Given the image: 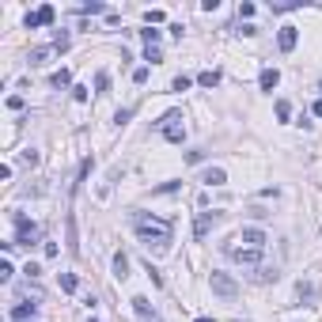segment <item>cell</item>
Wrapping results in <instances>:
<instances>
[{
    "instance_id": "cell-1",
    "label": "cell",
    "mask_w": 322,
    "mask_h": 322,
    "mask_svg": "<svg viewBox=\"0 0 322 322\" xmlns=\"http://www.w3.org/2000/svg\"><path fill=\"white\" fill-rule=\"evenodd\" d=\"M133 231L144 246H155V250H167L171 243V220H155L148 212H133Z\"/></svg>"
},
{
    "instance_id": "cell-2",
    "label": "cell",
    "mask_w": 322,
    "mask_h": 322,
    "mask_svg": "<svg viewBox=\"0 0 322 322\" xmlns=\"http://www.w3.org/2000/svg\"><path fill=\"white\" fill-rule=\"evenodd\" d=\"M159 129H163V136H167L171 144H182V140H186V125H182V110H171V114H163V118H159Z\"/></svg>"
},
{
    "instance_id": "cell-3",
    "label": "cell",
    "mask_w": 322,
    "mask_h": 322,
    "mask_svg": "<svg viewBox=\"0 0 322 322\" xmlns=\"http://www.w3.org/2000/svg\"><path fill=\"white\" fill-rule=\"evenodd\" d=\"M12 220H16V243L31 246V243H38V239H42V228H38V224H31L23 212H16Z\"/></svg>"
},
{
    "instance_id": "cell-4",
    "label": "cell",
    "mask_w": 322,
    "mask_h": 322,
    "mask_svg": "<svg viewBox=\"0 0 322 322\" xmlns=\"http://www.w3.org/2000/svg\"><path fill=\"white\" fill-rule=\"evenodd\" d=\"M209 284H212V292H216L220 299H235V296H239L235 277H228V273H212V277H209Z\"/></svg>"
},
{
    "instance_id": "cell-5",
    "label": "cell",
    "mask_w": 322,
    "mask_h": 322,
    "mask_svg": "<svg viewBox=\"0 0 322 322\" xmlns=\"http://www.w3.org/2000/svg\"><path fill=\"white\" fill-rule=\"evenodd\" d=\"M220 220H224V212H197V220H194V239H205Z\"/></svg>"
},
{
    "instance_id": "cell-6",
    "label": "cell",
    "mask_w": 322,
    "mask_h": 322,
    "mask_svg": "<svg viewBox=\"0 0 322 322\" xmlns=\"http://www.w3.org/2000/svg\"><path fill=\"white\" fill-rule=\"evenodd\" d=\"M53 19H57V8H53V4H42L38 12H31V16H27V31H38V27H50Z\"/></svg>"
},
{
    "instance_id": "cell-7",
    "label": "cell",
    "mask_w": 322,
    "mask_h": 322,
    "mask_svg": "<svg viewBox=\"0 0 322 322\" xmlns=\"http://www.w3.org/2000/svg\"><path fill=\"white\" fill-rule=\"evenodd\" d=\"M228 254L235 258L239 265H258L262 262V250H254V246H228Z\"/></svg>"
},
{
    "instance_id": "cell-8",
    "label": "cell",
    "mask_w": 322,
    "mask_h": 322,
    "mask_svg": "<svg viewBox=\"0 0 322 322\" xmlns=\"http://www.w3.org/2000/svg\"><path fill=\"white\" fill-rule=\"evenodd\" d=\"M296 42H299V27L284 23V27H280V34H277V46H280L284 53H292V50H296Z\"/></svg>"
},
{
    "instance_id": "cell-9",
    "label": "cell",
    "mask_w": 322,
    "mask_h": 322,
    "mask_svg": "<svg viewBox=\"0 0 322 322\" xmlns=\"http://www.w3.org/2000/svg\"><path fill=\"white\" fill-rule=\"evenodd\" d=\"M235 243H246V246H254V250H262V246H265V231L262 228H243Z\"/></svg>"
},
{
    "instance_id": "cell-10",
    "label": "cell",
    "mask_w": 322,
    "mask_h": 322,
    "mask_svg": "<svg viewBox=\"0 0 322 322\" xmlns=\"http://www.w3.org/2000/svg\"><path fill=\"white\" fill-rule=\"evenodd\" d=\"M38 314V303H16L12 307V318L16 322H27V318H34Z\"/></svg>"
},
{
    "instance_id": "cell-11",
    "label": "cell",
    "mask_w": 322,
    "mask_h": 322,
    "mask_svg": "<svg viewBox=\"0 0 322 322\" xmlns=\"http://www.w3.org/2000/svg\"><path fill=\"white\" fill-rule=\"evenodd\" d=\"M258 84H262V91H273V87L280 84V72H277V68H262V76H258Z\"/></svg>"
},
{
    "instance_id": "cell-12",
    "label": "cell",
    "mask_w": 322,
    "mask_h": 322,
    "mask_svg": "<svg viewBox=\"0 0 322 322\" xmlns=\"http://www.w3.org/2000/svg\"><path fill=\"white\" fill-rule=\"evenodd\" d=\"M133 311H136V318H155V311H152V303H148L144 296H133Z\"/></svg>"
},
{
    "instance_id": "cell-13",
    "label": "cell",
    "mask_w": 322,
    "mask_h": 322,
    "mask_svg": "<svg viewBox=\"0 0 322 322\" xmlns=\"http://www.w3.org/2000/svg\"><path fill=\"white\" fill-rule=\"evenodd\" d=\"M201 182H205V186H224V182H228V175H224L220 167H209V171L201 175Z\"/></svg>"
},
{
    "instance_id": "cell-14",
    "label": "cell",
    "mask_w": 322,
    "mask_h": 322,
    "mask_svg": "<svg viewBox=\"0 0 322 322\" xmlns=\"http://www.w3.org/2000/svg\"><path fill=\"white\" fill-rule=\"evenodd\" d=\"M114 277H118V280H125V277H129V258L121 254V250L114 254Z\"/></svg>"
},
{
    "instance_id": "cell-15",
    "label": "cell",
    "mask_w": 322,
    "mask_h": 322,
    "mask_svg": "<svg viewBox=\"0 0 322 322\" xmlns=\"http://www.w3.org/2000/svg\"><path fill=\"white\" fill-rule=\"evenodd\" d=\"M197 84H201V87H216V84H220V72H216V68H205L201 76H197Z\"/></svg>"
},
{
    "instance_id": "cell-16",
    "label": "cell",
    "mask_w": 322,
    "mask_h": 322,
    "mask_svg": "<svg viewBox=\"0 0 322 322\" xmlns=\"http://www.w3.org/2000/svg\"><path fill=\"white\" fill-rule=\"evenodd\" d=\"M76 288H80L76 273H61V292H76Z\"/></svg>"
},
{
    "instance_id": "cell-17",
    "label": "cell",
    "mask_w": 322,
    "mask_h": 322,
    "mask_svg": "<svg viewBox=\"0 0 322 322\" xmlns=\"http://www.w3.org/2000/svg\"><path fill=\"white\" fill-rule=\"evenodd\" d=\"M46 57H50V46H34L27 61H31V65H46Z\"/></svg>"
},
{
    "instance_id": "cell-18",
    "label": "cell",
    "mask_w": 322,
    "mask_h": 322,
    "mask_svg": "<svg viewBox=\"0 0 322 322\" xmlns=\"http://www.w3.org/2000/svg\"><path fill=\"white\" fill-rule=\"evenodd\" d=\"M68 250H72V254H80V239H76V220H72V216H68Z\"/></svg>"
},
{
    "instance_id": "cell-19",
    "label": "cell",
    "mask_w": 322,
    "mask_h": 322,
    "mask_svg": "<svg viewBox=\"0 0 322 322\" xmlns=\"http://www.w3.org/2000/svg\"><path fill=\"white\" fill-rule=\"evenodd\" d=\"M50 84H53V87H68V84H72V72H68V68H61V72H53Z\"/></svg>"
},
{
    "instance_id": "cell-20",
    "label": "cell",
    "mask_w": 322,
    "mask_h": 322,
    "mask_svg": "<svg viewBox=\"0 0 322 322\" xmlns=\"http://www.w3.org/2000/svg\"><path fill=\"white\" fill-rule=\"evenodd\" d=\"M277 118H280V121L292 118V102H288V99H277Z\"/></svg>"
},
{
    "instance_id": "cell-21",
    "label": "cell",
    "mask_w": 322,
    "mask_h": 322,
    "mask_svg": "<svg viewBox=\"0 0 322 322\" xmlns=\"http://www.w3.org/2000/svg\"><path fill=\"white\" fill-rule=\"evenodd\" d=\"M292 8H303V0H277L273 12H292Z\"/></svg>"
},
{
    "instance_id": "cell-22",
    "label": "cell",
    "mask_w": 322,
    "mask_h": 322,
    "mask_svg": "<svg viewBox=\"0 0 322 322\" xmlns=\"http://www.w3.org/2000/svg\"><path fill=\"white\" fill-rule=\"evenodd\" d=\"M106 87H110V72H99V76H95V91L106 95Z\"/></svg>"
},
{
    "instance_id": "cell-23",
    "label": "cell",
    "mask_w": 322,
    "mask_h": 322,
    "mask_svg": "<svg viewBox=\"0 0 322 322\" xmlns=\"http://www.w3.org/2000/svg\"><path fill=\"white\" fill-rule=\"evenodd\" d=\"M178 186H182V182H178V178H171V182H163V186H155L152 194H175Z\"/></svg>"
},
{
    "instance_id": "cell-24",
    "label": "cell",
    "mask_w": 322,
    "mask_h": 322,
    "mask_svg": "<svg viewBox=\"0 0 322 322\" xmlns=\"http://www.w3.org/2000/svg\"><path fill=\"white\" fill-rule=\"evenodd\" d=\"M140 38H144V46H155V42H159V31H152V27H144V31H140Z\"/></svg>"
},
{
    "instance_id": "cell-25",
    "label": "cell",
    "mask_w": 322,
    "mask_h": 322,
    "mask_svg": "<svg viewBox=\"0 0 322 322\" xmlns=\"http://www.w3.org/2000/svg\"><path fill=\"white\" fill-rule=\"evenodd\" d=\"M144 269H148V277H152V284H155V288H163V277H159V269H155L152 262H144Z\"/></svg>"
},
{
    "instance_id": "cell-26",
    "label": "cell",
    "mask_w": 322,
    "mask_h": 322,
    "mask_svg": "<svg viewBox=\"0 0 322 322\" xmlns=\"http://www.w3.org/2000/svg\"><path fill=\"white\" fill-rule=\"evenodd\" d=\"M190 84H194V80H190V76H175V84H171V91H186Z\"/></svg>"
},
{
    "instance_id": "cell-27",
    "label": "cell",
    "mask_w": 322,
    "mask_h": 322,
    "mask_svg": "<svg viewBox=\"0 0 322 322\" xmlns=\"http://www.w3.org/2000/svg\"><path fill=\"white\" fill-rule=\"evenodd\" d=\"M129 118H133V106H125V110H118V114H114V125H125Z\"/></svg>"
},
{
    "instance_id": "cell-28",
    "label": "cell",
    "mask_w": 322,
    "mask_h": 322,
    "mask_svg": "<svg viewBox=\"0 0 322 322\" xmlns=\"http://www.w3.org/2000/svg\"><path fill=\"white\" fill-rule=\"evenodd\" d=\"M144 19H148V27H152V23H163V12H159V8H148Z\"/></svg>"
},
{
    "instance_id": "cell-29",
    "label": "cell",
    "mask_w": 322,
    "mask_h": 322,
    "mask_svg": "<svg viewBox=\"0 0 322 322\" xmlns=\"http://www.w3.org/2000/svg\"><path fill=\"white\" fill-rule=\"evenodd\" d=\"M12 273H16V269H12V262H0V280H4V284L12 280Z\"/></svg>"
},
{
    "instance_id": "cell-30",
    "label": "cell",
    "mask_w": 322,
    "mask_h": 322,
    "mask_svg": "<svg viewBox=\"0 0 322 322\" xmlns=\"http://www.w3.org/2000/svg\"><path fill=\"white\" fill-rule=\"evenodd\" d=\"M144 61H152V65H155V61H159V46H144Z\"/></svg>"
},
{
    "instance_id": "cell-31",
    "label": "cell",
    "mask_w": 322,
    "mask_h": 322,
    "mask_svg": "<svg viewBox=\"0 0 322 322\" xmlns=\"http://www.w3.org/2000/svg\"><path fill=\"white\" fill-rule=\"evenodd\" d=\"M72 99H76V102H87V87L76 84V87H72Z\"/></svg>"
},
{
    "instance_id": "cell-32",
    "label": "cell",
    "mask_w": 322,
    "mask_h": 322,
    "mask_svg": "<svg viewBox=\"0 0 322 322\" xmlns=\"http://www.w3.org/2000/svg\"><path fill=\"white\" fill-rule=\"evenodd\" d=\"M299 296H303V299H314V284H303V280H299Z\"/></svg>"
},
{
    "instance_id": "cell-33",
    "label": "cell",
    "mask_w": 322,
    "mask_h": 322,
    "mask_svg": "<svg viewBox=\"0 0 322 322\" xmlns=\"http://www.w3.org/2000/svg\"><path fill=\"white\" fill-rule=\"evenodd\" d=\"M19 163H27V167H34V163H38V152H23V155H19Z\"/></svg>"
},
{
    "instance_id": "cell-34",
    "label": "cell",
    "mask_w": 322,
    "mask_h": 322,
    "mask_svg": "<svg viewBox=\"0 0 322 322\" xmlns=\"http://www.w3.org/2000/svg\"><path fill=\"white\" fill-rule=\"evenodd\" d=\"M8 110H23V99H19V95H8Z\"/></svg>"
},
{
    "instance_id": "cell-35",
    "label": "cell",
    "mask_w": 322,
    "mask_h": 322,
    "mask_svg": "<svg viewBox=\"0 0 322 322\" xmlns=\"http://www.w3.org/2000/svg\"><path fill=\"white\" fill-rule=\"evenodd\" d=\"M314 114H318V118H322V99H318V102H314Z\"/></svg>"
},
{
    "instance_id": "cell-36",
    "label": "cell",
    "mask_w": 322,
    "mask_h": 322,
    "mask_svg": "<svg viewBox=\"0 0 322 322\" xmlns=\"http://www.w3.org/2000/svg\"><path fill=\"white\" fill-rule=\"evenodd\" d=\"M197 322H212V318H205V314H201V318H197Z\"/></svg>"
},
{
    "instance_id": "cell-37",
    "label": "cell",
    "mask_w": 322,
    "mask_h": 322,
    "mask_svg": "<svg viewBox=\"0 0 322 322\" xmlns=\"http://www.w3.org/2000/svg\"><path fill=\"white\" fill-rule=\"evenodd\" d=\"M91 322H99V318H91Z\"/></svg>"
}]
</instances>
